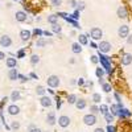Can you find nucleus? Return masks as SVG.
<instances>
[{"instance_id": "obj_39", "label": "nucleus", "mask_w": 132, "mask_h": 132, "mask_svg": "<svg viewBox=\"0 0 132 132\" xmlns=\"http://www.w3.org/2000/svg\"><path fill=\"white\" fill-rule=\"evenodd\" d=\"M33 33H35L36 36H41V35H42V30H41V29H37V28H36L35 30H33Z\"/></svg>"}, {"instance_id": "obj_36", "label": "nucleus", "mask_w": 132, "mask_h": 132, "mask_svg": "<svg viewBox=\"0 0 132 132\" xmlns=\"http://www.w3.org/2000/svg\"><path fill=\"white\" fill-rule=\"evenodd\" d=\"M50 3L53 7H60L62 4V0H50Z\"/></svg>"}, {"instance_id": "obj_5", "label": "nucleus", "mask_w": 132, "mask_h": 132, "mask_svg": "<svg viewBox=\"0 0 132 132\" xmlns=\"http://www.w3.org/2000/svg\"><path fill=\"white\" fill-rule=\"evenodd\" d=\"M111 44H110L108 41H101V44L98 45V49L101 50V53H108L110 50H111Z\"/></svg>"}, {"instance_id": "obj_45", "label": "nucleus", "mask_w": 132, "mask_h": 132, "mask_svg": "<svg viewBox=\"0 0 132 132\" xmlns=\"http://www.w3.org/2000/svg\"><path fill=\"white\" fill-rule=\"evenodd\" d=\"M29 132H42L40 128H36V127H33V128H30V131Z\"/></svg>"}, {"instance_id": "obj_29", "label": "nucleus", "mask_w": 132, "mask_h": 132, "mask_svg": "<svg viewBox=\"0 0 132 132\" xmlns=\"http://www.w3.org/2000/svg\"><path fill=\"white\" fill-rule=\"evenodd\" d=\"M102 89H103L104 93H110V91L112 90V87H111V85H110V83H102Z\"/></svg>"}, {"instance_id": "obj_8", "label": "nucleus", "mask_w": 132, "mask_h": 132, "mask_svg": "<svg viewBox=\"0 0 132 132\" xmlns=\"http://www.w3.org/2000/svg\"><path fill=\"white\" fill-rule=\"evenodd\" d=\"M116 15H118L119 19H127L128 17V11H127V8L124 5H120L118 8V11H116Z\"/></svg>"}, {"instance_id": "obj_15", "label": "nucleus", "mask_w": 132, "mask_h": 132, "mask_svg": "<svg viewBox=\"0 0 132 132\" xmlns=\"http://www.w3.org/2000/svg\"><path fill=\"white\" fill-rule=\"evenodd\" d=\"M19 112H20V108L16 104H12V106L8 107V114L9 115H17Z\"/></svg>"}, {"instance_id": "obj_12", "label": "nucleus", "mask_w": 132, "mask_h": 132, "mask_svg": "<svg viewBox=\"0 0 132 132\" xmlns=\"http://www.w3.org/2000/svg\"><path fill=\"white\" fill-rule=\"evenodd\" d=\"M40 103H41L42 107H50V106H52V99H50L49 96H46V95H44V96H41V99H40Z\"/></svg>"}, {"instance_id": "obj_43", "label": "nucleus", "mask_w": 132, "mask_h": 132, "mask_svg": "<svg viewBox=\"0 0 132 132\" xmlns=\"http://www.w3.org/2000/svg\"><path fill=\"white\" fill-rule=\"evenodd\" d=\"M127 44L132 45V35H128V36H127Z\"/></svg>"}, {"instance_id": "obj_20", "label": "nucleus", "mask_w": 132, "mask_h": 132, "mask_svg": "<svg viewBox=\"0 0 132 132\" xmlns=\"http://www.w3.org/2000/svg\"><path fill=\"white\" fill-rule=\"evenodd\" d=\"M87 36L86 35H79L78 36V44H81V45H87Z\"/></svg>"}, {"instance_id": "obj_35", "label": "nucleus", "mask_w": 132, "mask_h": 132, "mask_svg": "<svg viewBox=\"0 0 132 132\" xmlns=\"http://www.w3.org/2000/svg\"><path fill=\"white\" fill-rule=\"evenodd\" d=\"M103 74H104V70H103L102 68H98V69H96V77H98V78H102Z\"/></svg>"}, {"instance_id": "obj_25", "label": "nucleus", "mask_w": 132, "mask_h": 132, "mask_svg": "<svg viewBox=\"0 0 132 132\" xmlns=\"http://www.w3.org/2000/svg\"><path fill=\"white\" fill-rule=\"evenodd\" d=\"M46 45V40L45 38H38L36 41V46L37 48H42V46H45Z\"/></svg>"}, {"instance_id": "obj_28", "label": "nucleus", "mask_w": 132, "mask_h": 132, "mask_svg": "<svg viewBox=\"0 0 132 132\" xmlns=\"http://www.w3.org/2000/svg\"><path fill=\"white\" fill-rule=\"evenodd\" d=\"M40 62V57L37 56V54H33V56L30 57V63L32 65H37Z\"/></svg>"}, {"instance_id": "obj_38", "label": "nucleus", "mask_w": 132, "mask_h": 132, "mask_svg": "<svg viewBox=\"0 0 132 132\" xmlns=\"http://www.w3.org/2000/svg\"><path fill=\"white\" fill-rule=\"evenodd\" d=\"M11 127H12L13 129H19V128H20V123H19V122H12Z\"/></svg>"}, {"instance_id": "obj_7", "label": "nucleus", "mask_w": 132, "mask_h": 132, "mask_svg": "<svg viewBox=\"0 0 132 132\" xmlns=\"http://www.w3.org/2000/svg\"><path fill=\"white\" fill-rule=\"evenodd\" d=\"M58 124H60V127H62V128L69 127V126H70V118L66 116V115L60 116V118H58Z\"/></svg>"}, {"instance_id": "obj_44", "label": "nucleus", "mask_w": 132, "mask_h": 132, "mask_svg": "<svg viewBox=\"0 0 132 132\" xmlns=\"http://www.w3.org/2000/svg\"><path fill=\"white\" fill-rule=\"evenodd\" d=\"M107 131H108V132H115V127L110 124V126L107 127Z\"/></svg>"}, {"instance_id": "obj_51", "label": "nucleus", "mask_w": 132, "mask_h": 132, "mask_svg": "<svg viewBox=\"0 0 132 132\" xmlns=\"http://www.w3.org/2000/svg\"><path fill=\"white\" fill-rule=\"evenodd\" d=\"M115 98H116V101H118V102H120V96H119V94H115Z\"/></svg>"}, {"instance_id": "obj_4", "label": "nucleus", "mask_w": 132, "mask_h": 132, "mask_svg": "<svg viewBox=\"0 0 132 132\" xmlns=\"http://www.w3.org/2000/svg\"><path fill=\"white\" fill-rule=\"evenodd\" d=\"M83 122L86 126H94L96 123V116L94 114H87L83 116Z\"/></svg>"}, {"instance_id": "obj_32", "label": "nucleus", "mask_w": 132, "mask_h": 132, "mask_svg": "<svg viewBox=\"0 0 132 132\" xmlns=\"http://www.w3.org/2000/svg\"><path fill=\"white\" fill-rule=\"evenodd\" d=\"M99 112H102L103 115H106V114L108 112V107H107L106 104H102L101 107H99Z\"/></svg>"}, {"instance_id": "obj_17", "label": "nucleus", "mask_w": 132, "mask_h": 132, "mask_svg": "<svg viewBox=\"0 0 132 132\" xmlns=\"http://www.w3.org/2000/svg\"><path fill=\"white\" fill-rule=\"evenodd\" d=\"M8 77H9V79H11V81H16V79L19 78V73H17V70H16V69H11Z\"/></svg>"}, {"instance_id": "obj_27", "label": "nucleus", "mask_w": 132, "mask_h": 132, "mask_svg": "<svg viewBox=\"0 0 132 132\" xmlns=\"http://www.w3.org/2000/svg\"><path fill=\"white\" fill-rule=\"evenodd\" d=\"M52 30H53L54 33H61L62 28H61L60 24H52Z\"/></svg>"}, {"instance_id": "obj_42", "label": "nucleus", "mask_w": 132, "mask_h": 132, "mask_svg": "<svg viewBox=\"0 0 132 132\" xmlns=\"http://www.w3.org/2000/svg\"><path fill=\"white\" fill-rule=\"evenodd\" d=\"M69 5L73 7V8H75V7H77V2H75V0H70V2H69Z\"/></svg>"}, {"instance_id": "obj_50", "label": "nucleus", "mask_w": 132, "mask_h": 132, "mask_svg": "<svg viewBox=\"0 0 132 132\" xmlns=\"http://www.w3.org/2000/svg\"><path fill=\"white\" fill-rule=\"evenodd\" d=\"M78 85H79V86H82V85H83V79H82V78H79V81H78Z\"/></svg>"}, {"instance_id": "obj_26", "label": "nucleus", "mask_w": 132, "mask_h": 132, "mask_svg": "<svg viewBox=\"0 0 132 132\" xmlns=\"http://www.w3.org/2000/svg\"><path fill=\"white\" fill-rule=\"evenodd\" d=\"M101 101H102V96H101V94H98V93H95V94H93V102L96 104V103H101Z\"/></svg>"}, {"instance_id": "obj_10", "label": "nucleus", "mask_w": 132, "mask_h": 132, "mask_svg": "<svg viewBox=\"0 0 132 132\" xmlns=\"http://www.w3.org/2000/svg\"><path fill=\"white\" fill-rule=\"evenodd\" d=\"M27 13L24 12V11H17V12L15 13V19L16 21H19V23H24V21H27Z\"/></svg>"}, {"instance_id": "obj_14", "label": "nucleus", "mask_w": 132, "mask_h": 132, "mask_svg": "<svg viewBox=\"0 0 132 132\" xmlns=\"http://www.w3.org/2000/svg\"><path fill=\"white\" fill-rule=\"evenodd\" d=\"M46 122H48V124H49V126H54V124H56V122H57V120H56V114H54L53 111L48 114Z\"/></svg>"}, {"instance_id": "obj_33", "label": "nucleus", "mask_w": 132, "mask_h": 132, "mask_svg": "<svg viewBox=\"0 0 132 132\" xmlns=\"http://www.w3.org/2000/svg\"><path fill=\"white\" fill-rule=\"evenodd\" d=\"M77 8H78V11H83L86 8L85 2H77Z\"/></svg>"}, {"instance_id": "obj_24", "label": "nucleus", "mask_w": 132, "mask_h": 132, "mask_svg": "<svg viewBox=\"0 0 132 132\" xmlns=\"http://www.w3.org/2000/svg\"><path fill=\"white\" fill-rule=\"evenodd\" d=\"M77 99H78V98H77L75 94H70V95L68 96V103H69V104H75Z\"/></svg>"}, {"instance_id": "obj_23", "label": "nucleus", "mask_w": 132, "mask_h": 132, "mask_svg": "<svg viewBox=\"0 0 132 132\" xmlns=\"http://www.w3.org/2000/svg\"><path fill=\"white\" fill-rule=\"evenodd\" d=\"M19 99H20V91L19 90H15L12 94H11V101L16 102V101H19Z\"/></svg>"}, {"instance_id": "obj_13", "label": "nucleus", "mask_w": 132, "mask_h": 132, "mask_svg": "<svg viewBox=\"0 0 132 132\" xmlns=\"http://www.w3.org/2000/svg\"><path fill=\"white\" fill-rule=\"evenodd\" d=\"M20 37L23 41H28L30 37H32V32L30 30H27V29H23L20 32Z\"/></svg>"}, {"instance_id": "obj_31", "label": "nucleus", "mask_w": 132, "mask_h": 132, "mask_svg": "<svg viewBox=\"0 0 132 132\" xmlns=\"http://www.w3.org/2000/svg\"><path fill=\"white\" fill-rule=\"evenodd\" d=\"M120 108H122V106H120V104H119V106L112 104V106H111V112H112L114 115H118V112H119V110H120Z\"/></svg>"}, {"instance_id": "obj_47", "label": "nucleus", "mask_w": 132, "mask_h": 132, "mask_svg": "<svg viewBox=\"0 0 132 132\" xmlns=\"http://www.w3.org/2000/svg\"><path fill=\"white\" fill-rule=\"evenodd\" d=\"M24 57V50H20L19 52V58H23Z\"/></svg>"}, {"instance_id": "obj_18", "label": "nucleus", "mask_w": 132, "mask_h": 132, "mask_svg": "<svg viewBox=\"0 0 132 132\" xmlns=\"http://www.w3.org/2000/svg\"><path fill=\"white\" fill-rule=\"evenodd\" d=\"M7 66L9 69H15L17 66V62H16V58H7Z\"/></svg>"}, {"instance_id": "obj_30", "label": "nucleus", "mask_w": 132, "mask_h": 132, "mask_svg": "<svg viewBox=\"0 0 132 132\" xmlns=\"http://www.w3.org/2000/svg\"><path fill=\"white\" fill-rule=\"evenodd\" d=\"M45 89H44L42 86H37V89H36V93H37V95H41V96H44L45 95Z\"/></svg>"}, {"instance_id": "obj_46", "label": "nucleus", "mask_w": 132, "mask_h": 132, "mask_svg": "<svg viewBox=\"0 0 132 132\" xmlns=\"http://www.w3.org/2000/svg\"><path fill=\"white\" fill-rule=\"evenodd\" d=\"M42 33H44V35H45L46 37H50V36H52V32H48V30H45V32H42Z\"/></svg>"}, {"instance_id": "obj_19", "label": "nucleus", "mask_w": 132, "mask_h": 132, "mask_svg": "<svg viewBox=\"0 0 132 132\" xmlns=\"http://www.w3.org/2000/svg\"><path fill=\"white\" fill-rule=\"evenodd\" d=\"M71 50H73V53H75V54H78V53H81V52H82V48H81V44H78V42H74L73 45H71Z\"/></svg>"}, {"instance_id": "obj_2", "label": "nucleus", "mask_w": 132, "mask_h": 132, "mask_svg": "<svg viewBox=\"0 0 132 132\" xmlns=\"http://www.w3.org/2000/svg\"><path fill=\"white\" fill-rule=\"evenodd\" d=\"M46 83H48V86L49 87H52V89H56V87H58L60 86V78L57 75H50L49 78L46 79Z\"/></svg>"}, {"instance_id": "obj_1", "label": "nucleus", "mask_w": 132, "mask_h": 132, "mask_svg": "<svg viewBox=\"0 0 132 132\" xmlns=\"http://www.w3.org/2000/svg\"><path fill=\"white\" fill-rule=\"evenodd\" d=\"M98 58H99V61L102 62L103 68H104V69H107V71H108L110 74H111V73L114 71V69H112L111 63H110V58H108V57H104L103 54H99V57H98Z\"/></svg>"}, {"instance_id": "obj_6", "label": "nucleus", "mask_w": 132, "mask_h": 132, "mask_svg": "<svg viewBox=\"0 0 132 132\" xmlns=\"http://www.w3.org/2000/svg\"><path fill=\"white\" fill-rule=\"evenodd\" d=\"M118 35L120 38H127V36L129 35V27L128 25H122V27H119V30H118Z\"/></svg>"}, {"instance_id": "obj_11", "label": "nucleus", "mask_w": 132, "mask_h": 132, "mask_svg": "<svg viewBox=\"0 0 132 132\" xmlns=\"http://www.w3.org/2000/svg\"><path fill=\"white\" fill-rule=\"evenodd\" d=\"M132 63V54L131 53H126L124 56L122 57V65L123 66H128Z\"/></svg>"}, {"instance_id": "obj_34", "label": "nucleus", "mask_w": 132, "mask_h": 132, "mask_svg": "<svg viewBox=\"0 0 132 132\" xmlns=\"http://www.w3.org/2000/svg\"><path fill=\"white\" fill-rule=\"evenodd\" d=\"M90 111H91V114H94V115H95V114H98V112H99V107H98L96 104H93V106L90 107Z\"/></svg>"}, {"instance_id": "obj_40", "label": "nucleus", "mask_w": 132, "mask_h": 132, "mask_svg": "<svg viewBox=\"0 0 132 132\" xmlns=\"http://www.w3.org/2000/svg\"><path fill=\"white\" fill-rule=\"evenodd\" d=\"M71 17H73V19H75V20L78 19V17H79V11H75V12L71 15Z\"/></svg>"}, {"instance_id": "obj_48", "label": "nucleus", "mask_w": 132, "mask_h": 132, "mask_svg": "<svg viewBox=\"0 0 132 132\" xmlns=\"http://www.w3.org/2000/svg\"><path fill=\"white\" fill-rule=\"evenodd\" d=\"M4 58H5V54L3 52H0V60H4Z\"/></svg>"}, {"instance_id": "obj_41", "label": "nucleus", "mask_w": 132, "mask_h": 132, "mask_svg": "<svg viewBox=\"0 0 132 132\" xmlns=\"http://www.w3.org/2000/svg\"><path fill=\"white\" fill-rule=\"evenodd\" d=\"M91 62H93V63H98V62H99V58H98L96 56H93V57H91Z\"/></svg>"}, {"instance_id": "obj_16", "label": "nucleus", "mask_w": 132, "mask_h": 132, "mask_svg": "<svg viewBox=\"0 0 132 132\" xmlns=\"http://www.w3.org/2000/svg\"><path fill=\"white\" fill-rule=\"evenodd\" d=\"M86 106H87V103H86L85 99H77L75 107L78 108V110H83V108H86Z\"/></svg>"}, {"instance_id": "obj_21", "label": "nucleus", "mask_w": 132, "mask_h": 132, "mask_svg": "<svg viewBox=\"0 0 132 132\" xmlns=\"http://www.w3.org/2000/svg\"><path fill=\"white\" fill-rule=\"evenodd\" d=\"M48 23H50V24H57V23H58V16H57V15H49V16H48Z\"/></svg>"}, {"instance_id": "obj_9", "label": "nucleus", "mask_w": 132, "mask_h": 132, "mask_svg": "<svg viewBox=\"0 0 132 132\" xmlns=\"http://www.w3.org/2000/svg\"><path fill=\"white\" fill-rule=\"evenodd\" d=\"M11 44H12V40H11L9 36L4 35V36L0 37V45H2L3 48H8V46H11Z\"/></svg>"}, {"instance_id": "obj_3", "label": "nucleus", "mask_w": 132, "mask_h": 132, "mask_svg": "<svg viewBox=\"0 0 132 132\" xmlns=\"http://www.w3.org/2000/svg\"><path fill=\"white\" fill-rule=\"evenodd\" d=\"M90 36H91V38H93V40H101V38L103 37V32H102V29H101V28L94 27V28L90 30Z\"/></svg>"}, {"instance_id": "obj_22", "label": "nucleus", "mask_w": 132, "mask_h": 132, "mask_svg": "<svg viewBox=\"0 0 132 132\" xmlns=\"http://www.w3.org/2000/svg\"><path fill=\"white\" fill-rule=\"evenodd\" d=\"M118 115H119L120 118H126V116H129V115H131V112L128 111V110L120 108V110H119V112H118Z\"/></svg>"}, {"instance_id": "obj_37", "label": "nucleus", "mask_w": 132, "mask_h": 132, "mask_svg": "<svg viewBox=\"0 0 132 132\" xmlns=\"http://www.w3.org/2000/svg\"><path fill=\"white\" fill-rule=\"evenodd\" d=\"M104 118H106V120H107V123H111L112 120H114V116H112L111 114H108V112L104 115Z\"/></svg>"}, {"instance_id": "obj_49", "label": "nucleus", "mask_w": 132, "mask_h": 132, "mask_svg": "<svg viewBox=\"0 0 132 132\" xmlns=\"http://www.w3.org/2000/svg\"><path fill=\"white\" fill-rule=\"evenodd\" d=\"M94 132H104V129H103V128H96Z\"/></svg>"}]
</instances>
